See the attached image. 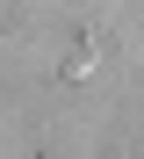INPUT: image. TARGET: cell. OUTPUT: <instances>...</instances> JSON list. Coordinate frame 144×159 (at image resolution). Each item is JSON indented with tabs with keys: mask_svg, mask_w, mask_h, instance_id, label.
Segmentation results:
<instances>
[]
</instances>
